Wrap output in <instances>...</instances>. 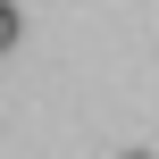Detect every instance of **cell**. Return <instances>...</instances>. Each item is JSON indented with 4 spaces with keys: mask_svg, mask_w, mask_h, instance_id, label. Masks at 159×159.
<instances>
[{
    "mask_svg": "<svg viewBox=\"0 0 159 159\" xmlns=\"http://www.w3.org/2000/svg\"><path fill=\"white\" fill-rule=\"evenodd\" d=\"M117 159H151V151H117Z\"/></svg>",
    "mask_w": 159,
    "mask_h": 159,
    "instance_id": "7a4b0ae2",
    "label": "cell"
},
{
    "mask_svg": "<svg viewBox=\"0 0 159 159\" xmlns=\"http://www.w3.org/2000/svg\"><path fill=\"white\" fill-rule=\"evenodd\" d=\"M17 34H25V17H17V0H0V50H17Z\"/></svg>",
    "mask_w": 159,
    "mask_h": 159,
    "instance_id": "6da1fadb",
    "label": "cell"
}]
</instances>
